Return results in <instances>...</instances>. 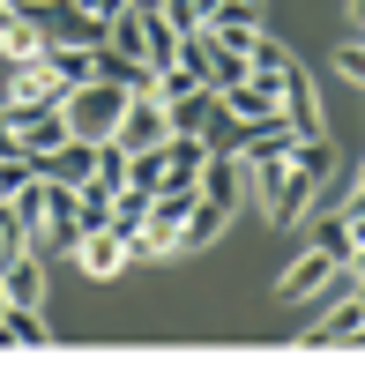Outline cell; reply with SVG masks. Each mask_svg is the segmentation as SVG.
<instances>
[{"label": "cell", "instance_id": "1", "mask_svg": "<svg viewBox=\"0 0 365 365\" xmlns=\"http://www.w3.org/2000/svg\"><path fill=\"white\" fill-rule=\"evenodd\" d=\"M60 112H68V135L105 142V135H112V120L127 112V90H120L112 75H90V82H75V90L60 97Z\"/></svg>", "mask_w": 365, "mask_h": 365}, {"label": "cell", "instance_id": "2", "mask_svg": "<svg viewBox=\"0 0 365 365\" xmlns=\"http://www.w3.org/2000/svg\"><path fill=\"white\" fill-rule=\"evenodd\" d=\"M194 194H202L209 209H224V217H231V209H239V194H246V164L231 157V149H209L202 172H194Z\"/></svg>", "mask_w": 365, "mask_h": 365}, {"label": "cell", "instance_id": "3", "mask_svg": "<svg viewBox=\"0 0 365 365\" xmlns=\"http://www.w3.org/2000/svg\"><path fill=\"white\" fill-rule=\"evenodd\" d=\"M8 120H15L23 157H45V149L68 142V112H60V105H8Z\"/></svg>", "mask_w": 365, "mask_h": 365}, {"label": "cell", "instance_id": "4", "mask_svg": "<svg viewBox=\"0 0 365 365\" xmlns=\"http://www.w3.org/2000/svg\"><path fill=\"white\" fill-rule=\"evenodd\" d=\"M164 135H172V127H164V105H157V97H127V112L112 120L105 142H120L127 157H135V149H157Z\"/></svg>", "mask_w": 365, "mask_h": 365}, {"label": "cell", "instance_id": "5", "mask_svg": "<svg viewBox=\"0 0 365 365\" xmlns=\"http://www.w3.org/2000/svg\"><path fill=\"white\" fill-rule=\"evenodd\" d=\"M30 23L45 30V45H105V23H97V15H82L75 0H53V8H38Z\"/></svg>", "mask_w": 365, "mask_h": 365}, {"label": "cell", "instance_id": "6", "mask_svg": "<svg viewBox=\"0 0 365 365\" xmlns=\"http://www.w3.org/2000/svg\"><path fill=\"white\" fill-rule=\"evenodd\" d=\"M0 291H8V306H45V254L38 246L0 261Z\"/></svg>", "mask_w": 365, "mask_h": 365}, {"label": "cell", "instance_id": "7", "mask_svg": "<svg viewBox=\"0 0 365 365\" xmlns=\"http://www.w3.org/2000/svg\"><path fill=\"white\" fill-rule=\"evenodd\" d=\"M75 261H82V276H97V284H112V276L127 269V239H120V231H82Z\"/></svg>", "mask_w": 365, "mask_h": 365}, {"label": "cell", "instance_id": "8", "mask_svg": "<svg viewBox=\"0 0 365 365\" xmlns=\"http://www.w3.org/2000/svg\"><path fill=\"white\" fill-rule=\"evenodd\" d=\"M157 157H164V187H194V172L209 157V135H164Z\"/></svg>", "mask_w": 365, "mask_h": 365}, {"label": "cell", "instance_id": "9", "mask_svg": "<svg viewBox=\"0 0 365 365\" xmlns=\"http://www.w3.org/2000/svg\"><path fill=\"white\" fill-rule=\"evenodd\" d=\"M68 97V82H60L45 60H30V68H15V82H8V105H60Z\"/></svg>", "mask_w": 365, "mask_h": 365}, {"label": "cell", "instance_id": "10", "mask_svg": "<svg viewBox=\"0 0 365 365\" xmlns=\"http://www.w3.org/2000/svg\"><path fill=\"white\" fill-rule=\"evenodd\" d=\"M358 328H365V306H358V291H351V298H336V313H328V321L306 336V351H336V343H358Z\"/></svg>", "mask_w": 365, "mask_h": 365}, {"label": "cell", "instance_id": "11", "mask_svg": "<svg viewBox=\"0 0 365 365\" xmlns=\"http://www.w3.org/2000/svg\"><path fill=\"white\" fill-rule=\"evenodd\" d=\"M217 120V90H187V97H172V105H164V127H172V135H202V127Z\"/></svg>", "mask_w": 365, "mask_h": 365}, {"label": "cell", "instance_id": "12", "mask_svg": "<svg viewBox=\"0 0 365 365\" xmlns=\"http://www.w3.org/2000/svg\"><path fill=\"white\" fill-rule=\"evenodd\" d=\"M45 343V306H0V351H38Z\"/></svg>", "mask_w": 365, "mask_h": 365}, {"label": "cell", "instance_id": "13", "mask_svg": "<svg viewBox=\"0 0 365 365\" xmlns=\"http://www.w3.org/2000/svg\"><path fill=\"white\" fill-rule=\"evenodd\" d=\"M0 60H8V68H30V60H45V30L30 23V15H8V23H0Z\"/></svg>", "mask_w": 365, "mask_h": 365}, {"label": "cell", "instance_id": "14", "mask_svg": "<svg viewBox=\"0 0 365 365\" xmlns=\"http://www.w3.org/2000/svg\"><path fill=\"white\" fill-rule=\"evenodd\" d=\"M328 269H336V254H321V246H306V254H298L291 269H284V284H276V291H284V298H313V291L328 284Z\"/></svg>", "mask_w": 365, "mask_h": 365}, {"label": "cell", "instance_id": "15", "mask_svg": "<svg viewBox=\"0 0 365 365\" xmlns=\"http://www.w3.org/2000/svg\"><path fill=\"white\" fill-rule=\"evenodd\" d=\"M142 60H149V68H172V60H179V30L164 23L157 8H142Z\"/></svg>", "mask_w": 365, "mask_h": 365}, {"label": "cell", "instance_id": "16", "mask_svg": "<svg viewBox=\"0 0 365 365\" xmlns=\"http://www.w3.org/2000/svg\"><path fill=\"white\" fill-rule=\"evenodd\" d=\"M224 224H231L224 209H209L202 194H194V209H187V224H179V254H194V246H209V239H217Z\"/></svg>", "mask_w": 365, "mask_h": 365}, {"label": "cell", "instance_id": "17", "mask_svg": "<svg viewBox=\"0 0 365 365\" xmlns=\"http://www.w3.org/2000/svg\"><path fill=\"white\" fill-rule=\"evenodd\" d=\"M45 68H53V75L75 90V82H90V75H97V60H90V45H45Z\"/></svg>", "mask_w": 365, "mask_h": 365}, {"label": "cell", "instance_id": "18", "mask_svg": "<svg viewBox=\"0 0 365 365\" xmlns=\"http://www.w3.org/2000/svg\"><path fill=\"white\" fill-rule=\"evenodd\" d=\"M8 209L23 217V231H38V224H45V209H53V187H45V179H23V187L8 194Z\"/></svg>", "mask_w": 365, "mask_h": 365}, {"label": "cell", "instance_id": "19", "mask_svg": "<svg viewBox=\"0 0 365 365\" xmlns=\"http://www.w3.org/2000/svg\"><path fill=\"white\" fill-rule=\"evenodd\" d=\"M105 217H112V194L97 187V179H82V187H75V224L82 231H105Z\"/></svg>", "mask_w": 365, "mask_h": 365}, {"label": "cell", "instance_id": "20", "mask_svg": "<svg viewBox=\"0 0 365 365\" xmlns=\"http://www.w3.org/2000/svg\"><path fill=\"white\" fill-rule=\"evenodd\" d=\"M157 15L187 38V30H202V15H209V0H157Z\"/></svg>", "mask_w": 365, "mask_h": 365}, {"label": "cell", "instance_id": "21", "mask_svg": "<svg viewBox=\"0 0 365 365\" xmlns=\"http://www.w3.org/2000/svg\"><path fill=\"white\" fill-rule=\"evenodd\" d=\"M336 75H343V82L365 75V45H358V30H343V45H336Z\"/></svg>", "mask_w": 365, "mask_h": 365}, {"label": "cell", "instance_id": "22", "mask_svg": "<svg viewBox=\"0 0 365 365\" xmlns=\"http://www.w3.org/2000/svg\"><path fill=\"white\" fill-rule=\"evenodd\" d=\"M23 246H30V231H23V217H15V209L0 202V261H8V254H23Z\"/></svg>", "mask_w": 365, "mask_h": 365}, {"label": "cell", "instance_id": "23", "mask_svg": "<svg viewBox=\"0 0 365 365\" xmlns=\"http://www.w3.org/2000/svg\"><path fill=\"white\" fill-rule=\"evenodd\" d=\"M75 8H82V15H97V23H112V15L135 8V0H75Z\"/></svg>", "mask_w": 365, "mask_h": 365}, {"label": "cell", "instance_id": "24", "mask_svg": "<svg viewBox=\"0 0 365 365\" xmlns=\"http://www.w3.org/2000/svg\"><path fill=\"white\" fill-rule=\"evenodd\" d=\"M0 157H23V142H15V120H8V105H0Z\"/></svg>", "mask_w": 365, "mask_h": 365}, {"label": "cell", "instance_id": "25", "mask_svg": "<svg viewBox=\"0 0 365 365\" xmlns=\"http://www.w3.org/2000/svg\"><path fill=\"white\" fill-rule=\"evenodd\" d=\"M38 8H53V0H8V15H38Z\"/></svg>", "mask_w": 365, "mask_h": 365}, {"label": "cell", "instance_id": "26", "mask_svg": "<svg viewBox=\"0 0 365 365\" xmlns=\"http://www.w3.org/2000/svg\"><path fill=\"white\" fill-rule=\"evenodd\" d=\"M0 23H8V0H0Z\"/></svg>", "mask_w": 365, "mask_h": 365}, {"label": "cell", "instance_id": "27", "mask_svg": "<svg viewBox=\"0 0 365 365\" xmlns=\"http://www.w3.org/2000/svg\"><path fill=\"white\" fill-rule=\"evenodd\" d=\"M135 8H157V0H135Z\"/></svg>", "mask_w": 365, "mask_h": 365}, {"label": "cell", "instance_id": "28", "mask_svg": "<svg viewBox=\"0 0 365 365\" xmlns=\"http://www.w3.org/2000/svg\"><path fill=\"white\" fill-rule=\"evenodd\" d=\"M0 306H8V291H0Z\"/></svg>", "mask_w": 365, "mask_h": 365}]
</instances>
